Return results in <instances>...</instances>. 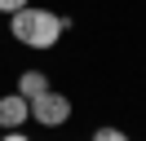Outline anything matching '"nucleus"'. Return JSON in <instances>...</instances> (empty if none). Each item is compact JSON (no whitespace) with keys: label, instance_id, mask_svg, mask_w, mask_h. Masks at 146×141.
Returning a JSON list of instances; mask_svg holds the SVG:
<instances>
[{"label":"nucleus","instance_id":"20e7f679","mask_svg":"<svg viewBox=\"0 0 146 141\" xmlns=\"http://www.w3.org/2000/svg\"><path fill=\"white\" fill-rule=\"evenodd\" d=\"M13 93H22V97L31 101V97L49 93V75H44V70H22V75H18V88H13Z\"/></svg>","mask_w":146,"mask_h":141},{"label":"nucleus","instance_id":"423d86ee","mask_svg":"<svg viewBox=\"0 0 146 141\" xmlns=\"http://www.w3.org/2000/svg\"><path fill=\"white\" fill-rule=\"evenodd\" d=\"M22 5H31V0H0V13L9 18V13H18V9H22Z\"/></svg>","mask_w":146,"mask_h":141},{"label":"nucleus","instance_id":"0eeeda50","mask_svg":"<svg viewBox=\"0 0 146 141\" xmlns=\"http://www.w3.org/2000/svg\"><path fill=\"white\" fill-rule=\"evenodd\" d=\"M0 141H31V137H27V132H22V128H13V132H5V137H0Z\"/></svg>","mask_w":146,"mask_h":141},{"label":"nucleus","instance_id":"7ed1b4c3","mask_svg":"<svg viewBox=\"0 0 146 141\" xmlns=\"http://www.w3.org/2000/svg\"><path fill=\"white\" fill-rule=\"evenodd\" d=\"M27 119H31V101L22 93H5V97H0V128H5V132L27 128Z\"/></svg>","mask_w":146,"mask_h":141},{"label":"nucleus","instance_id":"39448f33","mask_svg":"<svg viewBox=\"0 0 146 141\" xmlns=\"http://www.w3.org/2000/svg\"><path fill=\"white\" fill-rule=\"evenodd\" d=\"M89 141H133V137H128L124 128H111V123H106V128H98V132H93Z\"/></svg>","mask_w":146,"mask_h":141},{"label":"nucleus","instance_id":"f03ea898","mask_svg":"<svg viewBox=\"0 0 146 141\" xmlns=\"http://www.w3.org/2000/svg\"><path fill=\"white\" fill-rule=\"evenodd\" d=\"M31 119L40 123V128H62L66 119H71V97L66 93H40V97H31Z\"/></svg>","mask_w":146,"mask_h":141},{"label":"nucleus","instance_id":"f257e3e1","mask_svg":"<svg viewBox=\"0 0 146 141\" xmlns=\"http://www.w3.org/2000/svg\"><path fill=\"white\" fill-rule=\"evenodd\" d=\"M62 31H71V18L53 13V9H40V5H22L18 13H9V35L27 49L44 53L62 40Z\"/></svg>","mask_w":146,"mask_h":141}]
</instances>
